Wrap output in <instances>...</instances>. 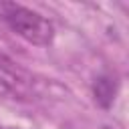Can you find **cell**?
Here are the masks:
<instances>
[{
    "instance_id": "1",
    "label": "cell",
    "mask_w": 129,
    "mask_h": 129,
    "mask_svg": "<svg viewBox=\"0 0 129 129\" xmlns=\"http://www.w3.org/2000/svg\"><path fill=\"white\" fill-rule=\"evenodd\" d=\"M2 10V18L8 24V28L18 34L20 38H24L30 44L36 46H50L54 40V26L48 18H44L42 14L14 4V2H2L0 4Z\"/></svg>"
},
{
    "instance_id": "2",
    "label": "cell",
    "mask_w": 129,
    "mask_h": 129,
    "mask_svg": "<svg viewBox=\"0 0 129 129\" xmlns=\"http://www.w3.org/2000/svg\"><path fill=\"white\" fill-rule=\"evenodd\" d=\"M30 89L32 83L26 71L0 50V97L22 101L30 97Z\"/></svg>"
},
{
    "instance_id": "3",
    "label": "cell",
    "mask_w": 129,
    "mask_h": 129,
    "mask_svg": "<svg viewBox=\"0 0 129 129\" xmlns=\"http://www.w3.org/2000/svg\"><path fill=\"white\" fill-rule=\"evenodd\" d=\"M95 99L103 107H107L115 99V83L109 77H99L97 79V83H95Z\"/></svg>"
}]
</instances>
